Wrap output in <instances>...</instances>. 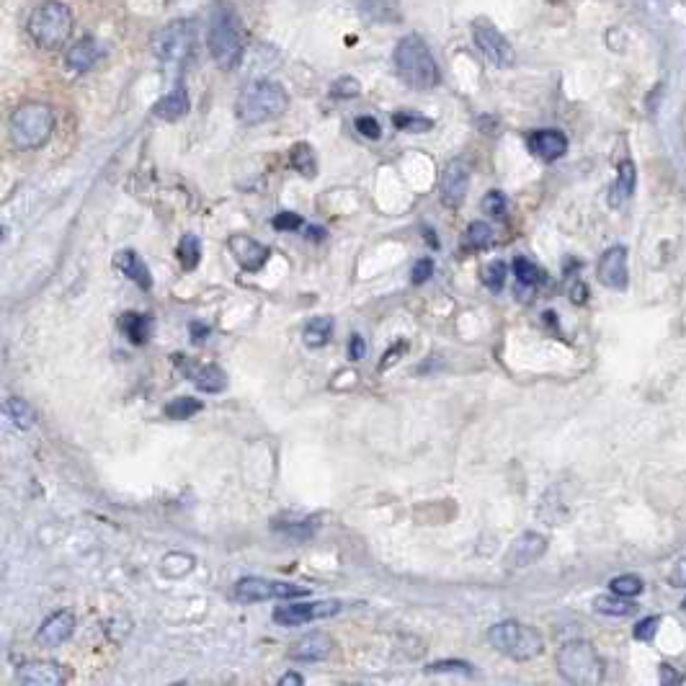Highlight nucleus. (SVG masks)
I'll return each instance as SVG.
<instances>
[{
	"label": "nucleus",
	"mask_w": 686,
	"mask_h": 686,
	"mask_svg": "<svg viewBox=\"0 0 686 686\" xmlns=\"http://www.w3.org/2000/svg\"><path fill=\"white\" fill-rule=\"evenodd\" d=\"M547 552V537L537 532H524L511 542L509 552H506V565L509 568H529L537 563Z\"/></svg>",
	"instance_id": "13"
},
{
	"label": "nucleus",
	"mask_w": 686,
	"mask_h": 686,
	"mask_svg": "<svg viewBox=\"0 0 686 686\" xmlns=\"http://www.w3.org/2000/svg\"><path fill=\"white\" fill-rule=\"evenodd\" d=\"M392 124L398 129H403V132H416V135H421V132H429L431 127H434V122L426 117H418V114H405V111H400V114H395L392 117Z\"/></svg>",
	"instance_id": "34"
},
{
	"label": "nucleus",
	"mask_w": 686,
	"mask_h": 686,
	"mask_svg": "<svg viewBox=\"0 0 686 686\" xmlns=\"http://www.w3.org/2000/svg\"><path fill=\"white\" fill-rule=\"evenodd\" d=\"M186 111H189V93H186V88L181 83L153 106L155 117L166 119V122H176V119L184 117Z\"/></svg>",
	"instance_id": "21"
},
{
	"label": "nucleus",
	"mask_w": 686,
	"mask_h": 686,
	"mask_svg": "<svg viewBox=\"0 0 686 686\" xmlns=\"http://www.w3.org/2000/svg\"><path fill=\"white\" fill-rule=\"evenodd\" d=\"M305 586H294V583H284V581H269V578H240L235 583L233 596L243 604H258V601H269V599H300V596H307Z\"/></svg>",
	"instance_id": "9"
},
{
	"label": "nucleus",
	"mask_w": 686,
	"mask_h": 686,
	"mask_svg": "<svg viewBox=\"0 0 686 686\" xmlns=\"http://www.w3.org/2000/svg\"><path fill=\"white\" fill-rule=\"evenodd\" d=\"M122 331L135 346H142V343H147V338H150V318L140 313H124Z\"/></svg>",
	"instance_id": "27"
},
{
	"label": "nucleus",
	"mask_w": 686,
	"mask_h": 686,
	"mask_svg": "<svg viewBox=\"0 0 686 686\" xmlns=\"http://www.w3.org/2000/svg\"><path fill=\"white\" fill-rule=\"evenodd\" d=\"M490 645L503 653L511 661H532L545 650V640L534 627L516 622V619H503L488 630Z\"/></svg>",
	"instance_id": "6"
},
{
	"label": "nucleus",
	"mask_w": 686,
	"mask_h": 686,
	"mask_svg": "<svg viewBox=\"0 0 686 686\" xmlns=\"http://www.w3.org/2000/svg\"><path fill=\"white\" fill-rule=\"evenodd\" d=\"M483 209H485V215H490V217H506V209H509V202H506V196L501 194V191H490V194H485V199H483Z\"/></svg>",
	"instance_id": "39"
},
{
	"label": "nucleus",
	"mask_w": 686,
	"mask_h": 686,
	"mask_svg": "<svg viewBox=\"0 0 686 686\" xmlns=\"http://www.w3.org/2000/svg\"><path fill=\"white\" fill-rule=\"evenodd\" d=\"M26 29H29V37L42 49H60L73 37V11L60 0H47L39 8H34Z\"/></svg>",
	"instance_id": "4"
},
{
	"label": "nucleus",
	"mask_w": 686,
	"mask_h": 686,
	"mask_svg": "<svg viewBox=\"0 0 686 686\" xmlns=\"http://www.w3.org/2000/svg\"><path fill=\"white\" fill-rule=\"evenodd\" d=\"M558 671L573 686H596L604 681V661L586 640H573L560 648Z\"/></svg>",
	"instance_id": "5"
},
{
	"label": "nucleus",
	"mask_w": 686,
	"mask_h": 686,
	"mask_svg": "<svg viewBox=\"0 0 686 686\" xmlns=\"http://www.w3.org/2000/svg\"><path fill=\"white\" fill-rule=\"evenodd\" d=\"M681 607H684V612H686V599H684V604H681Z\"/></svg>",
	"instance_id": "53"
},
{
	"label": "nucleus",
	"mask_w": 686,
	"mask_h": 686,
	"mask_svg": "<svg viewBox=\"0 0 686 686\" xmlns=\"http://www.w3.org/2000/svg\"><path fill=\"white\" fill-rule=\"evenodd\" d=\"M630 271H627V248L612 245L604 251L599 261V282L609 289H625Z\"/></svg>",
	"instance_id": "14"
},
{
	"label": "nucleus",
	"mask_w": 686,
	"mask_h": 686,
	"mask_svg": "<svg viewBox=\"0 0 686 686\" xmlns=\"http://www.w3.org/2000/svg\"><path fill=\"white\" fill-rule=\"evenodd\" d=\"M227 245H230V253L235 256V261H238L245 271L264 269V264L271 256L269 248L258 243V240H253L251 235H233Z\"/></svg>",
	"instance_id": "15"
},
{
	"label": "nucleus",
	"mask_w": 686,
	"mask_h": 686,
	"mask_svg": "<svg viewBox=\"0 0 686 686\" xmlns=\"http://www.w3.org/2000/svg\"><path fill=\"white\" fill-rule=\"evenodd\" d=\"M362 93V86H359V80L356 78H338L336 83L331 86V96L333 98H341V101H346V98H356Z\"/></svg>",
	"instance_id": "38"
},
{
	"label": "nucleus",
	"mask_w": 686,
	"mask_h": 686,
	"mask_svg": "<svg viewBox=\"0 0 686 686\" xmlns=\"http://www.w3.org/2000/svg\"><path fill=\"white\" fill-rule=\"evenodd\" d=\"M483 282L485 287L493 289V292H501L503 284H506V264H503V261H493V264L485 266Z\"/></svg>",
	"instance_id": "37"
},
{
	"label": "nucleus",
	"mask_w": 686,
	"mask_h": 686,
	"mask_svg": "<svg viewBox=\"0 0 686 686\" xmlns=\"http://www.w3.org/2000/svg\"><path fill=\"white\" fill-rule=\"evenodd\" d=\"M305 684V679H302L300 674H284L282 679H279V686H302Z\"/></svg>",
	"instance_id": "50"
},
{
	"label": "nucleus",
	"mask_w": 686,
	"mask_h": 686,
	"mask_svg": "<svg viewBox=\"0 0 686 686\" xmlns=\"http://www.w3.org/2000/svg\"><path fill=\"white\" fill-rule=\"evenodd\" d=\"M529 150H532L537 158L552 160L563 158L568 153V137L560 132V129H537L532 137H529Z\"/></svg>",
	"instance_id": "16"
},
{
	"label": "nucleus",
	"mask_w": 686,
	"mask_h": 686,
	"mask_svg": "<svg viewBox=\"0 0 686 686\" xmlns=\"http://www.w3.org/2000/svg\"><path fill=\"white\" fill-rule=\"evenodd\" d=\"M196 44L194 21H173L153 34V52L160 62L181 65Z\"/></svg>",
	"instance_id": "8"
},
{
	"label": "nucleus",
	"mask_w": 686,
	"mask_h": 686,
	"mask_svg": "<svg viewBox=\"0 0 686 686\" xmlns=\"http://www.w3.org/2000/svg\"><path fill=\"white\" fill-rule=\"evenodd\" d=\"M3 413H6V418L16 426V429H31V426L37 423L34 408L21 398H8L6 403H3Z\"/></svg>",
	"instance_id": "26"
},
{
	"label": "nucleus",
	"mask_w": 686,
	"mask_h": 686,
	"mask_svg": "<svg viewBox=\"0 0 686 686\" xmlns=\"http://www.w3.org/2000/svg\"><path fill=\"white\" fill-rule=\"evenodd\" d=\"M289 109V93L284 91L282 83L276 80H253L240 91L235 101V114L243 124L256 127L266 124L271 119H279Z\"/></svg>",
	"instance_id": "2"
},
{
	"label": "nucleus",
	"mask_w": 686,
	"mask_h": 686,
	"mask_svg": "<svg viewBox=\"0 0 686 686\" xmlns=\"http://www.w3.org/2000/svg\"><path fill=\"white\" fill-rule=\"evenodd\" d=\"M514 271H516V279H519L521 287H537L539 282H542V269H537V264H532L529 258L519 256L514 261Z\"/></svg>",
	"instance_id": "33"
},
{
	"label": "nucleus",
	"mask_w": 686,
	"mask_h": 686,
	"mask_svg": "<svg viewBox=\"0 0 686 686\" xmlns=\"http://www.w3.org/2000/svg\"><path fill=\"white\" fill-rule=\"evenodd\" d=\"M594 609L599 614H609V617H630L632 612H635V604H630L627 601V596H599V599L594 601Z\"/></svg>",
	"instance_id": "28"
},
{
	"label": "nucleus",
	"mask_w": 686,
	"mask_h": 686,
	"mask_svg": "<svg viewBox=\"0 0 686 686\" xmlns=\"http://www.w3.org/2000/svg\"><path fill=\"white\" fill-rule=\"evenodd\" d=\"M52 132H55V111L39 101L21 104L8 122V135L19 150H39L47 145Z\"/></svg>",
	"instance_id": "3"
},
{
	"label": "nucleus",
	"mask_w": 686,
	"mask_h": 686,
	"mask_svg": "<svg viewBox=\"0 0 686 686\" xmlns=\"http://www.w3.org/2000/svg\"><path fill=\"white\" fill-rule=\"evenodd\" d=\"M570 300L573 302H586V287L581 282L570 287Z\"/></svg>",
	"instance_id": "49"
},
{
	"label": "nucleus",
	"mask_w": 686,
	"mask_h": 686,
	"mask_svg": "<svg viewBox=\"0 0 686 686\" xmlns=\"http://www.w3.org/2000/svg\"><path fill=\"white\" fill-rule=\"evenodd\" d=\"M467 189H470V166H467V160H452V163L444 168V173H441L439 191L444 207H460V204L465 202Z\"/></svg>",
	"instance_id": "12"
},
{
	"label": "nucleus",
	"mask_w": 686,
	"mask_h": 686,
	"mask_svg": "<svg viewBox=\"0 0 686 686\" xmlns=\"http://www.w3.org/2000/svg\"><path fill=\"white\" fill-rule=\"evenodd\" d=\"M16 681L26 686H60L65 676H62V668L55 661H34L21 666Z\"/></svg>",
	"instance_id": "18"
},
{
	"label": "nucleus",
	"mask_w": 686,
	"mask_h": 686,
	"mask_svg": "<svg viewBox=\"0 0 686 686\" xmlns=\"http://www.w3.org/2000/svg\"><path fill=\"white\" fill-rule=\"evenodd\" d=\"M668 583H671V588H686V558L676 560V565L668 573Z\"/></svg>",
	"instance_id": "45"
},
{
	"label": "nucleus",
	"mask_w": 686,
	"mask_h": 686,
	"mask_svg": "<svg viewBox=\"0 0 686 686\" xmlns=\"http://www.w3.org/2000/svg\"><path fill=\"white\" fill-rule=\"evenodd\" d=\"M333 336V320L331 318H315L307 323L305 328V343L307 346H313V349H320V346H325V343L331 341Z\"/></svg>",
	"instance_id": "29"
},
{
	"label": "nucleus",
	"mask_w": 686,
	"mask_h": 686,
	"mask_svg": "<svg viewBox=\"0 0 686 686\" xmlns=\"http://www.w3.org/2000/svg\"><path fill=\"white\" fill-rule=\"evenodd\" d=\"M429 276H434V261L431 258H421V261H416L411 269V282L413 284H423L429 282Z\"/></svg>",
	"instance_id": "43"
},
{
	"label": "nucleus",
	"mask_w": 686,
	"mask_h": 686,
	"mask_svg": "<svg viewBox=\"0 0 686 686\" xmlns=\"http://www.w3.org/2000/svg\"><path fill=\"white\" fill-rule=\"evenodd\" d=\"M465 243L467 248H488L490 243H493V230H490V225H485V222H472L470 227H467L465 233Z\"/></svg>",
	"instance_id": "36"
},
{
	"label": "nucleus",
	"mask_w": 686,
	"mask_h": 686,
	"mask_svg": "<svg viewBox=\"0 0 686 686\" xmlns=\"http://www.w3.org/2000/svg\"><path fill=\"white\" fill-rule=\"evenodd\" d=\"M209 336V328L202 323H191V338H194V343H202L204 338Z\"/></svg>",
	"instance_id": "47"
},
{
	"label": "nucleus",
	"mask_w": 686,
	"mask_h": 686,
	"mask_svg": "<svg viewBox=\"0 0 686 686\" xmlns=\"http://www.w3.org/2000/svg\"><path fill=\"white\" fill-rule=\"evenodd\" d=\"M289 160H292L294 171H300L305 178H313L315 171H318V166H315L313 147L307 145V142H300V145H294V150H292V155H289Z\"/></svg>",
	"instance_id": "30"
},
{
	"label": "nucleus",
	"mask_w": 686,
	"mask_h": 686,
	"mask_svg": "<svg viewBox=\"0 0 686 686\" xmlns=\"http://www.w3.org/2000/svg\"><path fill=\"white\" fill-rule=\"evenodd\" d=\"M199 258H202V243L196 235H184L181 243H178V261L186 271L196 269L199 266Z\"/></svg>",
	"instance_id": "31"
},
{
	"label": "nucleus",
	"mask_w": 686,
	"mask_h": 686,
	"mask_svg": "<svg viewBox=\"0 0 686 686\" xmlns=\"http://www.w3.org/2000/svg\"><path fill=\"white\" fill-rule=\"evenodd\" d=\"M207 47L212 60L217 62V68L222 70L238 68V62L243 60V37H240L238 24L227 8H220L209 21Z\"/></svg>",
	"instance_id": "7"
},
{
	"label": "nucleus",
	"mask_w": 686,
	"mask_h": 686,
	"mask_svg": "<svg viewBox=\"0 0 686 686\" xmlns=\"http://www.w3.org/2000/svg\"><path fill=\"white\" fill-rule=\"evenodd\" d=\"M635 181H637L635 166H632V160H625V163L619 166L617 181H614L612 196H609V202H612V207H619V204L627 202V199H630V196L635 194Z\"/></svg>",
	"instance_id": "24"
},
{
	"label": "nucleus",
	"mask_w": 686,
	"mask_h": 686,
	"mask_svg": "<svg viewBox=\"0 0 686 686\" xmlns=\"http://www.w3.org/2000/svg\"><path fill=\"white\" fill-rule=\"evenodd\" d=\"M362 13L372 24H395L400 19L398 0H362Z\"/></svg>",
	"instance_id": "23"
},
{
	"label": "nucleus",
	"mask_w": 686,
	"mask_h": 686,
	"mask_svg": "<svg viewBox=\"0 0 686 686\" xmlns=\"http://www.w3.org/2000/svg\"><path fill=\"white\" fill-rule=\"evenodd\" d=\"M364 351H367V346H364V338L351 336V343H349V359L351 362H359V359H364Z\"/></svg>",
	"instance_id": "46"
},
{
	"label": "nucleus",
	"mask_w": 686,
	"mask_h": 686,
	"mask_svg": "<svg viewBox=\"0 0 686 686\" xmlns=\"http://www.w3.org/2000/svg\"><path fill=\"white\" fill-rule=\"evenodd\" d=\"M400 351H403V343H400V346H398V349H395V351H387V354H385V362L380 364V369H387V367H390V364L398 362V354H400Z\"/></svg>",
	"instance_id": "51"
},
{
	"label": "nucleus",
	"mask_w": 686,
	"mask_h": 686,
	"mask_svg": "<svg viewBox=\"0 0 686 686\" xmlns=\"http://www.w3.org/2000/svg\"><path fill=\"white\" fill-rule=\"evenodd\" d=\"M472 39H475V47L483 52V57L493 68H511L516 62V52L509 44V39L503 37L488 19H478L472 24Z\"/></svg>",
	"instance_id": "10"
},
{
	"label": "nucleus",
	"mask_w": 686,
	"mask_h": 686,
	"mask_svg": "<svg viewBox=\"0 0 686 686\" xmlns=\"http://www.w3.org/2000/svg\"><path fill=\"white\" fill-rule=\"evenodd\" d=\"M658 625H661V619L658 617H645L643 622H637L635 625V637L637 640H650V637L656 635Z\"/></svg>",
	"instance_id": "44"
},
{
	"label": "nucleus",
	"mask_w": 686,
	"mask_h": 686,
	"mask_svg": "<svg viewBox=\"0 0 686 686\" xmlns=\"http://www.w3.org/2000/svg\"><path fill=\"white\" fill-rule=\"evenodd\" d=\"M202 411V403L194 398H176L171 400V403L166 405V416L171 418V421H189L191 416H196V413Z\"/></svg>",
	"instance_id": "32"
},
{
	"label": "nucleus",
	"mask_w": 686,
	"mask_h": 686,
	"mask_svg": "<svg viewBox=\"0 0 686 686\" xmlns=\"http://www.w3.org/2000/svg\"><path fill=\"white\" fill-rule=\"evenodd\" d=\"M333 650V643L328 640V637L323 635H310L305 637V640H300V643L294 645L292 650H289V658H294V661H323V658L331 656Z\"/></svg>",
	"instance_id": "22"
},
{
	"label": "nucleus",
	"mask_w": 686,
	"mask_h": 686,
	"mask_svg": "<svg viewBox=\"0 0 686 686\" xmlns=\"http://www.w3.org/2000/svg\"><path fill=\"white\" fill-rule=\"evenodd\" d=\"M341 612V601H310V604H287V607H279L274 612V622L284 627H297L307 625L313 619H325L333 617V614Z\"/></svg>",
	"instance_id": "11"
},
{
	"label": "nucleus",
	"mask_w": 686,
	"mask_h": 686,
	"mask_svg": "<svg viewBox=\"0 0 686 686\" xmlns=\"http://www.w3.org/2000/svg\"><path fill=\"white\" fill-rule=\"evenodd\" d=\"M271 225L279 230V233H287V230H297L302 227V217L297 212H279V215L271 220Z\"/></svg>",
	"instance_id": "42"
},
{
	"label": "nucleus",
	"mask_w": 686,
	"mask_h": 686,
	"mask_svg": "<svg viewBox=\"0 0 686 686\" xmlns=\"http://www.w3.org/2000/svg\"><path fill=\"white\" fill-rule=\"evenodd\" d=\"M75 632V617L70 612H55L52 617H47L42 627L37 632L39 645L44 648H57V645L68 643Z\"/></svg>",
	"instance_id": "17"
},
{
	"label": "nucleus",
	"mask_w": 686,
	"mask_h": 686,
	"mask_svg": "<svg viewBox=\"0 0 686 686\" xmlns=\"http://www.w3.org/2000/svg\"><path fill=\"white\" fill-rule=\"evenodd\" d=\"M429 674H449V671H462V674H470L472 666L465 661H436L426 666Z\"/></svg>",
	"instance_id": "40"
},
{
	"label": "nucleus",
	"mask_w": 686,
	"mask_h": 686,
	"mask_svg": "<svg viewBox=\"0 0 686 686\" xmlns=\"http://www.w3.org/2000/svg\"><path fill=\"white\" fill-rule=\"evenodd\" d=\"M356 132L362 137H367V140H380L382 137V127L380 122L374 117H359L356 119Z\"/></svg>",
	"instance_id": "41"
},
{
	"label": "nucleus",
	"mask_w": 686,
	"mask_h": 686,
	"mask_svg": "<svg viewBox=\"0 0 686 686\" xmlns=\"http://www.w3.org/2000/svg\"><path fill=\"white\" fill-rule=\"evenodd\" d=\"M612 594H619V596H627V599H635V596L643 594L645 583L640 581L637 576H632V573H627V576H617L612 578Z\"/></svg>",
	"instance_id": "35"
},
{
	"label": "nucleus",
	"mask_w": 686,
	"mask_h": 686,
	"mask_svg": "<svg viewBox=\"0 0 686 686\" xmlns=\"http://www.w3.org/2000/svg\"><path fill=\"white\" fill-rule=\"evenodd\" d=\"M101 55H104V49L98 47L96 39L86 37L68 49V57H65V60H68V68L75 70V73H88V70L101 60Z\"/></svg>",
	"instance_id": "19"
},
{
	"label": "nucleus",
	"mask_w": 686,
	"mask_h": 686,
	"mask_svg": "<svg viewBox=\"0 0 686 686\" xmlns=\"http://www.w3.org/2000/svg\"><path fill=\"white\" fill-rule=\"evenodd\" d=\"M661 681H663V684H679L681 679L674 674V668L668 666V663H663V666H661Z\"/></svg>",
	"instance_id": "48"
},
{
	"label": "nucleus",
	"mask_w": 686,
	"mask_h": 686,
	"mask_svg": "<svg viewBox=\"0 0 686 686\" xmlns=\"http://www.w3.org/2000/svg\"><path fill=\"white\" fill-rule=\"evenodd\" d=\"M189 369L191 380H194V385L199 387V390L204 392H222L227 385V374L222 372L220 367H215V364H207V367H199V369Z\"/></svg>",
	"instance_id": "25"
},
{
	"label": "nucleus",
	"mask_w": 686,
	"mask_h": 686,
	"mask_svg": "<svg viewBox=\"0 0 686 686\" xmlns=\"http://www.w3.org/2000/svg\"><path fill=\"white\" fill-rule=\"evenodd\" d=\"M307 233H313V238H323V230H320V227H313V230H307Z\"/></svg>",
	"instance_id": "52"
},
{
	"label": "nucleus",
	"mask_w": 686,
	"mask_h": 686,
	"mask_svg": "<svg viewBox=\"0 0 686 686\" xmlns=\"http://www.w3.org/2000/svg\"><path fill=\"white\" fill-rule=\"evenodd\" d=\"M395 70L405 86L416 91H434L441 83V70L434 60V52L418 34H408L395 47Z\"/></svg>",
	"instance_id": "1"
},
{
	"label": "nucleus",
	"mask_w": 686,
	"mask_h": 686,
	"mask_svg": "<svg viewBox=\"0 0 686 686\" xmlns=\"http://www.w3.org/2000/svg\"><path fill=\"white\" fill-rule=\"evenodd\" d=\"M114 266H117L127 279H132V282H135L140 289H153V276H150V269H147L145 261H142L135 251H119L117 256H114Z\"/></svg>",
	"instance_id": "20"
}]
</instances>
